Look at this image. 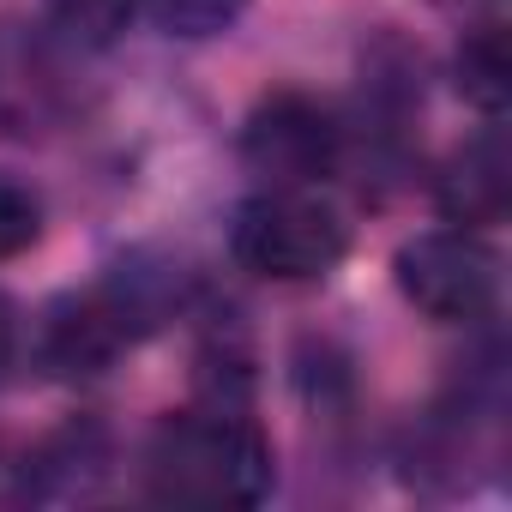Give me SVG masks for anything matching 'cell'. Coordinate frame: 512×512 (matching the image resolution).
<instances>
[{
  "mask_svg": "<svg viewBox=\"0 0 512 512\" xmlns=\"http://www.w3.org/2000/svg\"><path fill=\"white\" fill-rule=\"evenodd\" d=\"M452 73H458V91H464V103H476L488 121H500V109H506V97H512L506 31H500V25H476V31L458 43V61H452Z\"/></svg>",
  "mask_w": 512,
  "mask_h": 512,
  "instance_id": "7",
  "label": "cell"
},
{
  "mask_svg": "<svg viewBox=\"0 0 512 512\" xmlns=\"http://www.w3.org/2000/svg\"><path fill=\"white\" fill-rule=\"evenodd\" d=\"M43 235V205L25 181L0 175V260H19L25 247H37Z\"/></svg>",
  "mask_w": 512,
  "mask_h": 512,
  "instance_id": "10",
  "label": "cell"
},
{
  "mask_svg": "<svg viewBox=\"0 0 512 512\" xmlns=\"http://www.w3.org/2000/svg\"><path fill=\"white\" fill-rule=\"evenodd\" d=\"M512 205V157H506V133L500 121H488L476 139H464L446 169H440V211L446 223H464V229H488L500 223Z\"/></svg>",
  "mask_w": 512,
  "mask_h": 512,
  "instance_id": "5",
  "label": "cell"
},
{
  "mask_svg": "<svg viewBox=\"0 0 512 512\" xmlns=\"http://www.w3.org/2000/svg\"><path fill=\"white\" fill-rule=\"evenodd\" d=\"M229 253L266 284H314L350 253V223L314 187H260L229 217Z\"/></svg>",
  "mask_w": 512,
  "mask_h": 512,
  "instance_id": "2",
  "label": "cell"
},
{
  "mask_svg": "<svg viewBox=\"0 0 512 512\" xmlns=\"http://www.w3.org/2000/svg\"><path fill=\"white\" fill-rule=\"evenodd\" d=\"M121 344H127V326L115 320V308L103 296L55 302L43 320V362L55 374H103Z\"/></svg>",
  "mask_w": 512,
  "mask_h": 512,
  "instance_id": "6",
  "label": "cell"
},
{
  "mask_svg": "<svg viewBox=\"0 0 512 512\" xmlns=\"http://www.w3.org/2000/svg\"><path fill=\"white\" fill-rule=\"evenodd\" d=\"M139 7H145V0H49V19H55L67 37L103 49V43H115V37L133 25Z\"/></svg>",
  "mask_w": 512,
  "mask_h": 512,
  "instance_id": "9",
  "label": "cell"
},
{
  "mask_svg": "<svg viewBox=\"0 0 512 512\" xmlns=\"http://www.w3.org/2000/svg\"><path fill=\"white\" fill-rule=\"evenodd\" d=\"M151 19L169 31V37H187V43H205V37H223L241 25L247 0H145Z\"/></svg>",
  "mask_w": 512,
  "mask_h": 512,
  "instance_id": "8",
  "label": "cell"
},
{
  "mask_svg": "<svg viewBox=\"0 0 512 512\" xmlns=\"http://www.w3.org/2000/svg\"><path fill=\"white\" fill-rule=\"evenodd\" d=\"M272 476L278 458L266 428L223 398L169 416L145 452V488L163 506H260Z\"/></svg>",
  "mask_w": 512,
  "mask_h": 512,
  "instance_id": "1",
  "label": "cell"
},
{
  "mask_svg": "<svg viewBox=\"0 0 512 512\" xmlns=\"http://www.w3.org/2000/svg\"><path fill=\"white\" fill-rule=\"evenodd\" d=\"M13 344H19V332H13V308L0 302V380H7V368H13Z\"/></svg>",
  "mask_w": 512,
  "mask_h": 512,
  "instance_id": "11",
  "label": "cell"
},
{
  "mask_svg": "<svg viewBox=\"0 0 512 512\" xmlns=\"http://www.w3.org/2000/svg\"><path fill=\"white\" fill-rule=\"evenodd\" d=\"M392 278H398V296L434 326H476L500 302V260L482 241V229H464V223L410 235L392 260Z\"/></svg>",
  "mask_w": 512,
  "mask_h": 512,
  "instance_id": "3",
  "label": "cell"
},
{
  "mask_svg": "<svg viewBox=\"0 0 512 512\" xmlns=\"http://www.w3.org/2000/svg\"><path fill=\"white\" fill-rule=\"evenodd\" d=\"M241 157L266 187H320L344 163V127L320 97L272 91L241 121Z\"/></svg>",
  "mask_w": 512,
  "mask_h": 512,
  "instance_id": "4",
  "label": "cell"
}]
</instances>
